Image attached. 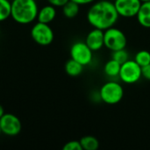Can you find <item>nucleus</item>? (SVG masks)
Listing matches in <instances>:
<instances>
[{
	"instance_id": "25",
	"label": "nucleus",
	"mask_w": 150,
	"mask_h": 150,
	"mask_svg": "<svg viewBox=\"0 0 150 150\" xmlns=\"http://www.w3.org/2000/svg\"><path fill=\"white\" fill-rule=\"evenodd\" d=\"M142 3H145V2H149V1H150V0H140Z\"/></svg>"
},
{
	"instance_id": "5",
	"label": "nucleus",
	"mask_w": 150,
	"mask_h": 150,
	"mask_svg": "<svg viewBox=\"0 0 150 150\" xmlns=\"http://www.w3.org/2000/svg\"><path fill=\"white\" fill-rule=\"evenodd\" d=\"M31 37L38 45L48 46L53 42L54 34L48 24L38 21L31 29Z\"/></svg>"
},
{
	"instance_id": "17",
	"label": "nucleus",
	"mask_w": 150,
	"mask_h": 150,
	"mask_svg": "<svg viewBox=\"0 0 150 150\" xmlns=\"http://www.w3.org/2000/svg\"><path fill=\"white\" fill-rule=\"evenodd\" d=\"M11 13V2L9 0H0V22L8 19Z\"/></svg>"
},
{
	"instance_id": "6",
	"label": "nucleus",
	"mask_w": 150,
	"mask_h": 150,
	"mask_svg": "<svg viewBox=\"0 0 150 150\" xmlns=\"http://www.w3.org/2000/svg\"><path fill=\"white\" fill-rule=\"evenodd\" d=\"M119 76L125 83H135L142 76V67L134 60L129 59L128 61L121 64Z\"/></svg>"
},
{
	"instance_id": "1",
	"label": "nucleus",
	"mask_w": 150,
	"mask_h": 150,
	"mask_svg": "<svg viewBox=\"0 0 150 150\" xmlns=\"http://www.w3.org/2000/svg\"><path fill=\"white\" fill-rule=\"evenodd\" d=\"M120 15L114 3L109 0L95 2L87 12V20L93 28L106 30L116 24Z\"/></svg>"
},
{
	"instance_id": "14",
	"label": "nucleus",
	"mask_w": 150,
	"mask_h": 150,
	"mask_svg": "<svg viewBox=\"0 0 150 150\" xmlns=\"http://www.w3.org/2000/svg\"><path fill=\"white\" fill-rule=\"evenodd\" d=\"M80 11V5L74 1L69 0L62 6V13L67 18H76Z\"/></svg>"
},
{
	"instance_id": "18",
	"label": "nucleus",
	"mask_w": 150,
	"mask_h": 150,
	"mask_svg": "<svg viewBox=\"0 0 150 150\" xmlns=\"http://www.w3.org/2000/svg\"><path fill=\"white\" fill-rule=\"evenodd\" d=\"M141 67L146 66L150 63V52L147 50H141L136 53L134 59Z\"/></svg>"
},
{
	"instance_id": "13",
	"label": "nucleus",
	"mask_w": 150,
	"mask_h": 150,
	"mask_svg": "<svg viewBox=\"0 0 150 150\" xmlns=\"http://www.w3.org/2000/svg\"><path fill=\"white\" fill-rule=\"evenodd\" d=\"M83 70V65H82L81 63H79L78 62L73 59H69L65 64V71L67 75L73 77L78 76L79 75L82 74Z\"/></svg>"
},
{
	"instance_id": "12",
	"label": "nucleus",
	"mask_w": 150,
	"mask_h": 150,
	"mask_svg": "<svg viewBox=\"0 0 150 150\" xmlns=\"http://www.w3.org/2000/svg\"><path fill=\"white\" fill-rule=\"evenodd\" d=\"M55 16H56L55 7L51 4H48L39 10L37 15V20L41 23L49 24L55 18Z\"/></svg>"
},
{
	"instance_id": "27",
	"label": "nucleus",
	"mask_w": 150,
	"mask_h": 150,
	"mask_svg": "<svg viewBox=\"0 0 150 150\" xmlns=\"http://www.w3.org/2000/svg\"><path fill=\"white\" fill-rule=\"evenodd\" d=\"M2 134V132H1V128H0V134Z\"/></svg>"
},
{
	"instance_id": "3",
	"label": "nucleus",
	"mask_w": 150,
	"mask_h": 150,
	"mask_svg": "<svg viewBox=\"0 0 150 150\" xmlns=\"http://www.w3.org/2000/svg\"><path fill=\"white\" fill-rule=\"evenodd\" d=\"M101 100L107 105H116L120 103L124 97V89L115 81H109L102 85L99 91Z\"/></svg>"
},
{
	"instance_id": "28",
	"label": "nucleus",
	"mask_w": 150,
	"mask_h": 150,
	"mask_svg": "<svg viewBox=\"0 0 150 150\" xmlns=\"http://www.w3.org/2000/svg\"><path fill=\"white\" fill-rule=\"evenodd\" d=\"M9 1H13V0H9Z\"/></svg>"
},
{
	"instance_id": "7",
	"label": "nucleus",
	"mask_w": 150,
	"mask_h": 150,
	"mask_svg": "<svg viewBox=\"0 0 150 150\" xmlns=\"http://www.w3.org/2000/svg\"><path fill=\"white\" fill-rule=\"evenodd\" d=\"M71 59L78 62L83 66L90 64L93 58V51L85 42H75L70 47Z\"/></svg>"
},
{
	"instance_id": "9",
	"label": "nucleus",
	"mask_w": 150,
	"mask_h": 150,
	"mask_svg": "<svg viewBox=\"0 0 150 150\" xmlns=\"http://www.w3.org/2000/svg\"><path fill=\"white\" fill-rule=\"evenodd\" d=\"M113 3L119 15L124 18L136 17L142 4L140 0H115Z\"/></svg>"
},
{
	"instance_id": "23",
	"label": "nucleus",
	"mask_w": 150,
	"mask_h": 150,
	"mask_svg": "<svg viewBox=\"0 0 150 150\" xmlns=\"http://www.w3.org/2000/svg\"><path fill=\"white\" fill-rule=\"evenodd\" d=\"M71 1H74L79 5H84V4H89L93 3L95 0H71Z\"/></svg>"
},
{
	"instance_id": "20",
	"label": "nucleus",
	"mask_w": 150,
	"mask_h": 150,
	"mask_svg": "<svg viewBox=\"0 0 150 150\" xmlns=\"http://www.w3.org/2000/svg\"><path fill=\"white\" fill-rule=\"evenodd\" d=\"M63 150H83V148L81 146L80 141H70L67 143L62 148Z\"/></svg>"
},
{
	"instance_id": "21",
	"label": "nucleus",
	"mask_w": 150,
	"mask_h": 150,
	"mask_svg": "<svg viewBox=\"0 0 150 150\" xmlns=\"http://www.w3.org/2000/svg\"><path fill=\"white\" fill-rule=\"evenodd\" d=\"M47 1L49 3V4H51L54 7H62L69 0H47Z\"/></svg>"
},
{
	"instance_id": "2",
	"label": "nucleus",
	"mask_w": 150,
	"mask_h": 150,
	"mask_svg": "<svg viewBox=\"0 0 150 150\" xmlns=\"http://www.w3.org/2000/svg\"><path fill=\"white\" fill-rule=\"evenodd\" d=\"M38 5L35 0H13L11 1V17L18 24L25 25L37 18Z\"/></svg>"
},
{
	"instance_id": "22",
	"label": "nucleus",
	"mask_w": 150,
	"mask_h": 150,
	"mask_svg": "<svg viewBox=\"0 0 150 150\" xmlns=\"http://www.w3.org/2000/svg\"><path fill=\"white\" fill-rule=\"evenodd\" d=\"M142 74L145 79L150 81V63L146 66L142 67Z\"/></svg>"
},
{
	"instance_id": "16",
	"label": "nucleus",
	"mask_w": 150,
	"mask_h": 150,
	"mask_svg": "<svg viewBox=\"0 0 150 150\" xmlns=\"http://www.w3.org/2000/svg\"><path fill=\"white\" fill-rule=\"evenodd\" d=\"M83 150H97L99 148L98 140L92 135H86L80 139Z\"/></svg>"
},
{
	"instance_id": "11",
	"label": "nucleus",
	"mask_w": 150,
	"mask_h": 150,
	"mask_svg": "<svg viewBox=\"0 0 150 150\" xmlns=\"http://www.w3.org/2000/svg\"><path fill=\"white\" fill-rule=\"evenodd\" d=\"M136 18L138 23L142 26L145 28H150V1L142 3Z\"/></svg>"
},
{
	"instance_id": "19",
	"label": "nucleus",
	"mask_w": 150,
	"mask_h": 150,
	"mask_svg": "<svg viewBox=\"0 0 150 150\" xmlns=\"http://www.w3.org/2000/svg\"><path fill=\"white\" fill-rule=\"evenodd\" d=\"M112 59L115 60L116 62H118L120 64H123L124 62H126L127 61L129 60V54H128L127 51L125 48H123V49L112 51Z\"/></svg>"
},
{
	"instance_id": "26",
	"label": "nucleus",
	"mask_w": 150,
	"mask_h": 150,
	"mask_svg": "<svg viewBox=\"0 0 150 150\" xmlns=\"http://www.w3.org/2000/svg\"><path fill=\"white\" fill-rule=\"evenodd\" d=\"M109 1H112V2H114L115 0H109Z\"/></svg>"
},
{
	"instance_id": "8",
	"label": "nucleus",
	"mask_w": 150,
	"mask_h": 150,
	"mask_svg": "<svg viewBox=\"0 0 150 150\" xmlns=\"http://www.w3.org/2000/svg\"><path fill=\"white\" fill-rule=\"evenodd\" d=\"M0 128L2 134L7 136H16L22 129L20 120L12 113H4L0 118Z\"/></svg>"
},
{
	"instance_id": "4",
	"label": "nucleus",
	"mask_w": 150,
	"mask_h": 150,
	"mask_svg": "<svg viewBox=\"0 0 150 150\" xmlns=\"http://www.w3.org/2000/svg\"><path fill=\"white\" fill-rule=\"evenodd\" d=\"M127 43V37L120 29L112 26L104 31V45L112 52L126 48Z\"/></svg>"
},
{
	"instance_id": "10",
	"label": "nucleus",
	"mask_w": 150,
	"mask_h": 150,
	"mask_svg": "<svg viewBox=\"0 0 150 150\" xmlns=\"http://www.w3.org/2000/svg\"><path fill=\"white\" fill-rule=\"evenodd\" d=\"M85 43L94 52L101 49L104 45V30L93 28L86 36Z\"/></svg>"
},
{
	"instance_id": "24",
	"label": "nucleus",
	"mask_w": 150,
	"mask_h": 150,
	"mask_svg": "<svg viewBox=\"0 0 150 150\" xmlns=\"http://www.w3.org/2000/svg\"><path fill=\"white\" fill-rule=\"evenodd\" d=\"M4 107L2 106V105H0V118L4 114Z\"/></svg>"
},
{
	"instance_id": "15",
	"label": "nucleus",
	"mask_w": 150,
	"mask_h": 150,
	"mask_svg": "<svg viewBox=\"0 0 150 150\" xmlns=\"http://www.w3.org/2000/svg\"><path fill=\"white\" fill-rule=\"evenodd\" d=\"M120 67H121L120 63H119L113 59H111L105 64L104 72L109 77H116L119 76L120 75Z\"/></svg>"
}]
</instances>
